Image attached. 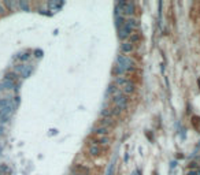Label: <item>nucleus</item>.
Wrapping results in <instances>:
<instances>
[{
    "mask_svg": "<svg viewBox=\"0 0 200 175\" xmlns=\"http://www.w3.org/2000/svg\"><path fill=\"white\" fill-rule=\"evenodd\" d=\"M4 79H8V81L15 82L16 79H18V74H16V72H7L4 75Z\"/></svg>",
    "mask_w": 200,
    "mask_h": 175,
    "instance_id": "nucleus-22",
    "label": "nucleus"
},
{
    "mask_svg": "<svg viewBox=\"0 0 200 175\" xmlns=\"http://www.w3.org/2000/svg\"><path fill=\"white\" fill-rule=\"evenodd\" d=\"M71 174L73 175H89V168L82 164H75L71 168Z\"/></svg>",
    "mask_w": 200,
    "mask_h": 175,
    "instance_id": "nucleus-5",
    "label": "nucleus"
},
{
    "mask_svg": "<svg viewBox=\"0 0 200 175\" xmlns=\"http://www.w3.org/2000/svg\"><path fill=\"white\" fill-rule=\"evenodd\" d=\"M129 38H130V42H132V44H134V42H137L138 41V40H140V36H138V34H132V36L129 37Z\"/></svg>",
    "mask_w": 200,
    "mask_h": 175,
    "instance_id": "nucleus-27",
    "label": "nucleus"
},
{
    "mask_svg": "<svg viewBox=\"0 0 200 175\" xmlns=\"http://www.w3.org/2000/svg\"><path fill=\"white\" fill-rule=\"evenodd\" d=\"M93 133L97 134V135H100V137H107L108 135V129H105V127H101V126H99V127H96L95 130H93Z\"/></svg>",
    "mask_w": 200,
    "mask_h": 175,
    "instance_id": "nucleus-14",
    "label": "nucleus"
},
{
    "mask_svg": "<svg viewBox=\"0 0 200 175\" xmlns=\"http://www.w3.org/2000/svg\"><path fill=\"white\" fill-rule=\"evenodd\" d=\"M114 167H115V160H112V161H111V164L108 165V170H107V175H112Z\"/></svg>",
    "mask_w": 200,
    "mask_h": 175,
    "instance_id": "nucleus-25",
    "label": "nucleus"
},
{
    "mask_svg": "<svg viewBox=\"0 0 200 175\" xmlns=\"http://www.w3.org/2000/svg\"><path fill=\"white\" fill-rule=\"evenodd\" d=\"M108 137H99V138L96 139V141H93V144L95 145H99V146H101V145H104V146H107L108 145Z\"/></svg>",
    "mask_w": 200,
    "mask_h": 175,
    "instance_id": "nucleus-19",
    "label": "nucleus"
},
{
    "mask_svg": "<svg viewBox=\"0 0 200 175\" xmlns=\"http://www.w3.org/2000/svg\"><path fill=\"white\" fill-rule=\"evenodd\" d=\"M121 92L123 93V94H132V93L136 92V85L130 81L127 85H125L123 88H121Z\"/></svg>",
    "mask_w": 200,
    "mask_h": 175,
    "instance_id": "nucleus-9",
    "label": "nucleus"
},
{
    "mask_svg": "<svg viewBox=\"0 0 200 175\" xmlns=\"http://www.w3.org/2000/svg\"><path fill=\"white\" fill-rule=\"evenodd\" d=\"M15 72L22 78H29L33 72V66L25 64V63H19V64L15 66Z\"/></svg>",
    "mask_w": 200,
    "mask_h": 175,
    "instance_id": "nucleus-4",
    "label": "nucleus"
},
{
    "mask_svg": "<svg viewBox=\"0 0 200 175\" xmlns=\"http://www.w3.org/2000/svg\"><path fill=\"white\" fill-rule=\"evenodd\" d=\"M42 55H44V52H42L41 49H36V51H34V56L38 57V59H40V57H42Z\"/></svg>",
    "mask_w": 200,
    "mask_h": 175,
    "instance_id": "nucleus-28",
    "label": "nucleus"
},
{
    "mask_svg": "<svg viewBox=\"0 0 200 175\" xmlns=\"http://www.w3.org/2000/svg\"><path fill=\"white\" fill-rule=\"evenodd\" d=\"M3 130H4V127H3V126H1V124H0V135H1V134H3Z\"/></svg>",
    "mask_w": 200,
    "mask_h": 175,
    "instance_id": "nucleus-31",
    "label": "nucleus"
},
{
    "mask_svg": "<svg viewBox=\"0 0 200 175\" xmlns=\"http://www.w3.org/2000/svg\"><path fill=\"white\" fill-rule=\"evenodd\" d=\"M0 175H3V174H0Z\"/></svg>",
    "mask_w": 200,
    "mask_h": 175,
    "instance_id": "nucleus-33",
    "label": "nucleus"
},
{
    "mask_svg": "<svg viewBox=\"0 0 200 175\" xmlns=\"http://www.w3.org/2000/svg\"><path fill=\"white\" fill-rule=\"evenodd\" d=\"M134 11H136V8H134V3H133V1H127L126 5H125V8H123V15L133 16Z\"/></svg>",
    "mask_w": 200,
    "mask_h": 175,
    "instance_id": "nucleus-8",
    "label": "nucleus"
},
{
    "mask_svg": "<svg viewBox=\"0 0 200 175\" xmlns=\"http://www.w3.org/2000/svg\"><path fill=\"white\" fill-rule=\"evenodd\" d=\"M63 4H64L63 1H49V3H48V7H49L52 11H56V10H59Z\"/></svg>",
    "mask_w": 200,
    "mask_h": 175,
    "instance_id": "nucleus-17",
    "label": "nucleus"
},
{
    "mask_svg": "<svg viewBox=\"0 0 200 175\" xmlns=\"http://www.w3.org/2000/svg\"><path fill=\"white\" fill-rule=\"evenodd\" d=\"M15 108H16V105L14 104L12 98H8V97L0 98V111L3 113L11 116V115L14 113V111H15Z\"/></svg>",
    "mask_w": 200,
    "mask_h": 175,
    "instance_id": "nucleus-3",
    "label": "nucleus"
},
{
    "mask_svg": "<svg viewBox=\"0 0 200 175\" xmlns=\"http://www.w3.org/2000/svg\"><path fill=\"white\" fill-rule=\"evenodd\" d=\"M18 8L21 11H30V7H29V3H27L26 0H19L18 1Z\"/></svg>",
    "mask_w": 200,
    "mask_h": 175,
    "instance_id": "nucleus-15",
    "label": "nucleus"
},
{
    "mask_svg": "<svg viewBox=\"0 0 200 175\" xmlns=\"http://www.w3.org/2000/svg\"><path fill=\"white\" fill-rule=\"evenodd\" d=\"M1 85H3V89L4 90H12V89H15V82L8 81V79H3L1 81Z\"/></svg>",
    "mask_w": 200,
    "mask_h": 175,
    "instance_id": "nucleus-13",
    "label": "nucleus"
},
{
    "mask_svg": "<svg viewBox=\"0 0 200 175\" xmlns=\"http://www.w3.org/2000/svg\"><path fill=\"white\" fill-rule=\"evenodd\" d=\"M4 12H5L4 5H3V3H0V15H1V14H4Z\"/></svg>",
    "mask_w": 200,
    "mask_h": 175,
    "instance_id": "nucleus-29",
    "label": "nucleus"
},
{
    "mask_svg": "<svg viewBox=\"0 0 200 175\" xmlns=\"http://www.w3.org/2000/svg\"><path fill=\"white\" fill-rule=\"evenodd\" d=\"M110 109H111V112H112V116H118V115L122 112L118 107H112V108H110Z\"/></svg>",
    "mask_w": 200,
    "mask_h": 175,
    "instance_id": "nucleus-26",
    "label": "nucleus"
},
{
    "mask_svg": "<svg viewBox=\"0 0 200 175\" xmlns=\"http://www.w3.org/2000/svg\"><path fill=\"white\" fill-rule=\"evenodd\" d=\"M3 5H4V7H7V8H8L10 11H12L16 7V5H18V1H10V0H5L4 3H3Z\"/></svg>",
    "mask_w": 200,
    "mask_h": 175,
    "instance_id": "nucleus-21",
    "label": "nucleus"
},
{
    "mask_svg": "<svg viewBox=\"0 0 200 175\" xmlns=\"http://www.w3.org/2000/svg\"><path fill=\"white\" fill-rule=\"evenodd\" d=\"M121 51L123 55H126V53H130V52L134 51V44H132L130 41H123L121 45Z\"/></svg>",
    "mask_w": 200,
    "mask_h": 175,
    "instance_id": "nucleus-7",
    "label": "nucleus"
},
{
    "mask_svg": "<svg viewBox=\"0 0 200 175\" xmlns=\"http://www.w3.org/2000/svg\"><path fill=\"white\" fill-rule=\"evenodd\" d=\"M186 175H197V171H195V170H189L188 172H186Z\"/></svg>",
    "mask_w": 200,
    "mask_h": 175,
    "instance_id": "nucleus-30",
    "label": "nucleus"
},
{
    "mask_svg": "<svg viewBox=\"0 0 200 175\" xmlns=\"http://www.w3.org/2000/svg\"><path fill=\"white\" fill-rule=\"evenodd\" d=\"M89 154L90 156H99L100 153H101V148H100L99 145H95V144H92L89 146Z\"/></svg>",
    "mask_w": 200,
    "mask_h": 175,
    "instance_id": "nucleus-11",
    "label": "nucleus"
},
{
    "mask_svg": "<svg viewBox=\"0 0 200 175\" xmlns=\"http://www.w3.org/2000/svg\"><path fill=\"white\" fill-rule=\"evenodd\" d=\"M125 25H126L129 29H132V30H133V29H136L137 26H138V22H137L134 18H129V19L125 21Z\"/></svg>",
    "mask_w": 200,
    "mask_h": 175,
    "instance_id": "nucleus-16",
    "label": "nucleus"
},
{
    "mask_svg": "<svg viewBox=\"0 0 200 175\" xmlns=\"http://www.w3.org/2000/svg\"><path fill=\"white\" fill-rule=\"evenodd\" d=\"M132 29H129L126 25H123L122 27H119L118 29V36H119V38L121 40H126V38H129V37L132 36Z\"/></svg>",
    "mask_w": 200,
    "mask_h": 175,
    "instance_id": "nucleus-6",
    "label": "nucleus"
},
{
    "mask_svg": "<svg viewBox=\"0 0 200 175\" xmlns=\"http://www.w3.org/2000/svg\"><path fill=\"white\" fill-rule=\"evenodd\" d=\"M100 116L104 119H112V112L110 108H103L100 111Z\"/></svg>",
    "mask_w": 200,
    "mask_h": 175,
    "instance_id": "nucleus-18",
    "label": "nucleus"
},
{
    "mask_svg": "<svg viewBox=\"0 0 200 175\" xmlns=\"http://www.w3.org/2000/svg\"><path fill=\"white\" fill-rule=\"evenodd\" d=\"M130 82V79L126 77H116L115 81H114V83H115V86H119V88H123L125 85H127V83Z\"/></svg>",
    "mask_w": 200,
    "mask_h": 175,
    "instance_id": "nucleus-10",
    "label": "nucleus"
},
{
    "mask_svg": "<svg viewBox=\"0 0 200 175\" xmlns=\"http://www.w3.org/2000/svg\"><path fill=\"white\" fill-rule=\"evenodd\" d=\"M116 67H119L122 71H133L134 70V62H133V59L127 56V55H118L116 56Z\"/></svg>",
    "mask_w": 200,
    "mask_h": 175,
    "instance_id": "nucleus-1",
    "label": "nucleus"
},
{
    "mask_svg": "<svg viewBox=\"0 0 200 175\" xmlns=\"http://www.w3.org/2000/svg\"><path fill=\"white\" fill-rule=\"evenodd\" d=\"M1 90H4V89H3V85H1V82H0V92H1Z\"/></svg>",
    "mask_w": 200,
    "mask_h": 175,
    "instance_id": "nucleus-32",
    "label": "nucleus"
},
{
    "mask_svg": "<svg viewBox=\"0 0 200 175\" xmlns=\"http://www.w3.org/2000/svg\"><path fill=\"white\" fill-rule=\"evenodd\" d=\"M0 174H11V168L7 164H0Z\"/></svg>",
    "mask_w": 200,
    "mask_h": 175,
    "instance_id": "nucleus-24",
    "label": "nucleus"
},
{
    "mask_svg": "<svg viewBox=\"0 0 200 175\" xmlns=\"http://www.w3.org/2000/svg\"><path fill=\"white\" fill-rule=\"evenodd\" d=\"M99 123L101 127H105V129H110V127H112L114 126V120L112 119H104V118H101L99 120Z\"/></svg>",
    "mask_w": 200,
    "mask_h": 175,
    "instance_id": "nucleus-12",
    "label": "nucleus"
},
{
    "mask_svg": "<svg viewBox=\"0 0 200 175\" xmlns=\"http://www.w3.org/2000/svg\"><path fill=\"white\" fill-rule=\"evenodd\" d=\"M111 100H112L114 105H115V107H118V108L121 109V111H123V109L127 108L129 98H127L126 94H123L121 90H116L115 94H112V96H111Z\"/></svg>",
    "mask_w": 200,
    "mask_h": 175,
    "instance_id": "nucleus-2",
    "label": "nucleus"
},
{
    "mask_svg": "<svg viewBox=\"0 0 200 175\" xmlns=\"http://www.w3.org/2000/svg\"><path fill=\"white\" fill-rule=\"evenodd\" d=\"M125 25V16H122V15H119V16H115V26L119 29V27H122V26Z\"/></svg>",
    "mask_w": 200,
    "mask_h": 175,
    "instance_id": "nucleus-23",
    "label": "nucleus"
},
{
    "mask_svg": "<svg viewBox=\"0 0 200 175\" xmlns=\"http://www.w3.org/2000/svg\"><path fill=\"white\" fill-rule=\"evenodd\" d=\"M16 59L18 60H21V62H26L30 59V53L29 52H22V53H18L16 55Z\"/></svg>",
    "mask_w": 200,
    "mask_h": 175,
    "instance_id": "nucleus-20",
    "label": "nucleus"
}]
</instances>
